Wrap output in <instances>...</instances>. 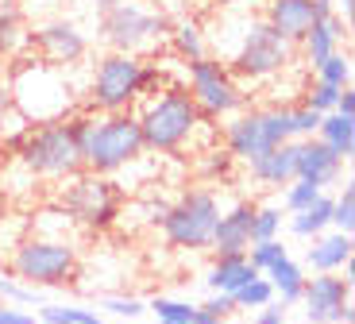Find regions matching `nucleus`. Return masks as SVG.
Masks as SVG:
<instances>
[{
  "label": "nucleus",
  "mask_w": 355,
  "mask_h": 324,
  "mask_svg": "<svg viewBox=\"0 0 355 324\" xmlns=\"http://www.w3.org/2000/svg\"><path fill=\"white\" fill-rule=\"evenodd\" d=\"M70 132L81 147V167L93 174L112 178L116 170L139 162L147 143H143V128L135 112H78L70 116Z\"/></svg>",
  "instance_id": "f257e3e1"
},
{
  "label": "nucleus",
  "mask_w": 355,
  "mask_h": 324,
  "mask_svg": "<svg viewBox=\"0 0 355 324\" xmlns=\"http://www.w3.org/2000/svg\"><path fill=\"white\" fill-rule=\"evenodd\" d=\"M143 105L135 112L143 128V143L147 151H159V155H178L193 143L197 128L205 123L201 108L193 105L186 85H162L159 93L139 96Z\"/></svg>",
  "instance_id": "f03ea898"
},
{
  "label": "nucleus",
  "mask_w": 355,
  "mask_h": 324,
  "mask_svg": "<svg viewBox=\"0 0 355 324\" xmlns=\"http://www.w3.org/2000/svg\"><path fill=\"white\" fill-rule=\"evenodd\" d=\"M19 167L31 178H51V182H66V178L81 174V147L70 132V120L58 123H31L16 147Z\"/></svg>",
  "instance_id": "7ed1b4c3"
},
{
  "label": "nucleus",
  "mask_w": 355,
  "mask_h": 324,
  "mask_svg": "<svg viewBox=\"0 0 355 324\" xmlns=\"http://www.w3.org/2000/svg\"><path fill=\"white\" fill-rule=\"evenodd\" d=\"M166 35H170V19L159 8L143 4V0H128V4L101 12V39H105L108 51L143 54L162 46Z\"/></svg>",
  "instance_id": "20e7f679"
},
{
  "label": "nucleus",
  "mask_w": 355,
  "mask_h": 324,
  "mask_svg": "<svg viewBox=\"0 0 355 324\" xmlns=\"http://www.w3.org/2000/svg\"><path fill=\"white\" fill-rule=\"evenodd\" d=\"M216 216H220V197L213 189H186L174 205H166L159 224L170 247L197 255L209 251V244H213Z\"/></svg>",
  "instance_id": "39448f33"
},
{
  "label": "nucleus",
  "mask_w": 355,
  "mask_h": 324,
  "mask_svg": "<svg viewBox=\"0 0 355 324\" xmlns=\"http://www.w3.org/2000/svg\"><path fill=\"white\" fill-rule=\"evenodd\" d=\"M290 105H270V108H251V112H232V120L224 123V151L236 162H251L255 155L290 143Z\"/></svg>",
  "instance_id": "423d86ee"
},
{
  "label": "nucleus",
  "mask_w": 355,
  "mask_h": 324,
  "mask_svg": "<svg viewBox=\"0 0 355 324\" xmlns=\"http://www.w3.org/2000/svg\"><path fill=\"white\" fill-rule=\"evenodd\" d=\"M12 274L27 286H66L78 278V247L70 239L27 236L12 247Z\"/></svg>",
  "instance_id": "0eeeda50"
},
{
  "label": "nucleus",
  "mask_w": 355,
  "mask_h": 324,
  "mask_svg": "<svg viewBox=\"0 0 355 324\" xmlns=\"http://www.w3.org/2000/svg\"><path fill=\"white\" fill-rule=\"evenodd\" d=\"M293 62V43H286L266 19H248L243 35L228 58V70L243 81H270L290 70Z\"/></svg>",
  "instance_id": "6e6552de"
},
{
  "label": "nucleus",
  "mask_w": 355,
  "mask_h": 324,
  "mask_svg": "<svg viewBox=\"0 0 355 324\" xmlns=\"http://www.w3.org/2000/svg\"><path fill=\"white\" fill-rule=\"evenodd\" d=\"M143 96V58L139 54L108 51L89 81V108L93 112H128Z\"/></svg>",
  "instance_id": "1a4fd4ad"
},
{
  "label": "nucleus",
  "mask_w": 355,
  "mask_h": 324,
  "mask_svg": "<svg viewBox=\"0 0 355 324\" xmlns=\"http://www.w3.org/2000/svg\"><path fill=\"white\" fill-rule=\"evenodd\" d=\"M186 89L193 96V105L201 108L205 120H216V116H232L243 108V89L240 78L228 70V62L220 58H193L186 62Z\"/></svg>",
  "instance_id": "9d476101"
},
{
  "label": "nucleus",
  "mask_w": 355,
  "mask_h": 324,
  "mask_svg": "<svg viewBox=\"0 0 355 324\" xmlns=\"http://www.w3.org/2000/svg\"><path fill=\"white\" fill-rule=\"evenodd\" d=\"M66 189L58 197L62 212L73 224H85V228H108L116 216H120V189H116L112 178L93 174V170H81V174L66 178Z\"/></svg>",
  "instance_id": "9b49d317"
},
{
  "label": "nucleus",
  "mask_w": 355,
  "mask_h": 324,
  "mask_svg": "<svg viewBox=\"0 0 355 324\" xmlns=\"http://www.w3.org/2000/svg\"><path fill=\"white\" fill-rule=\"evenodd\" d=\"M302 305L309 324H352V282L336 274H313L305 278Z\"/></svg>",
  "instance_id": "f8f14e48"
},
{
  "label": "nucleus",
  "mask_w": 355,
  "mask_h": 324,
  "mask_svg": "<svg viewBox=\"0 0 355 324\" xmlns=\"http://www.w3.org/2000/svg\"><path fill=\"white\" fill-rule=\"evenodd\" d=\"M27 39L35 43V51L43 54V62H51V66H73V62H81L89 51V39L81 35V27L73 24V19H51V24H43L39 31H31Z\"/></svg>",
  "instance_id": "ddd939ff"
},
{
  "label": "nucleus",
  "mask_w": 355,
  "mask_h": 324,
  "mask_svg": "<svg viewBox=\"0 0 355 324\" xmlns=\"http://www.w3.org/2000/svg\"><path fill=\"white\" fill-rule=\"evenodd\" d=\"M340 174H344V158L332 155L317 135L313 139H293V178H309V182H317L324 189Z\"/></svg>",
  "instance_id": "4468645a"
},
{
  "label": "nucleus",
  "mask_w": 355,
  "mask_h": 324,
  "mask_svg": "<svg viewBox=\"0 0 355 324\" xmlns=\"http://www.w3.org/2000/svg\"><path fill=\"white\" fill-rule=\"evenodd\" d=\"M251 216H255V205L251 201H236L232 209H220L213 228V255H243L251 247Z\"/></svg>",
  "instance_id": "2eb2a0df"
},
{
  "label": "nucleus",
  "mask_w": 355,
  "mask_h": 324,
  "mask_svg": "<svg viewBox=\"0 0 355 324\" xmlns=\"http://www.w3.org/2000/svg\"><path fill=\"white\" fill-rule=\"evenodd\" d=\"M263 19L286 43H302L305 31L317 24V8H313V0H266Z\"/></svg>",
  "instance_id": "dca6fc26"
},
{
  "label": "nucleus",
  "mask_w": 355,
  "mask_h": 324,
  "mask_svg": "<svg viewBox=\"0 0 355 324\" xmlns=\"http://www.w3.org/2000/svg\"><path fill=\"white\" fill-rule=\"evenodd\" d=\"M347 259H355V239L347 232H336V228L313 236V247L305 251V266L313 274H336Z\"/></svg>",
  "instance_id": "f3484780"
},
{
  "label": "nucleus",
  "mask_w": 355,
  "mask_h": 324,
  "mask_svg": "<svg viewBox=\"0 0 355 324\" xmlns=\"http://www.w3.org/2000/svg\"><path fill=\"white\" fill-rule=\"evenodd\" d=\"M248 174H251V182L266 185V189H286L293 182V139L255 155L248 162Z\"/></svg>",
  "instance_id": "a211bd4d"
},
{
  "label": "nucleus",
  "mask_w": 355,
  "mask_h": 324,
  "mask_svg": "<svg viewBox=\"0 0 355 324\" xmlns=\"http://www.w3.org/2000/svg\"><path fill=\"white\" fill-rule=\"evenodd\" d=\"M344 39H347V24H344V19H340V16H324V19H317V24L305 31V39L297 46H302L305 62H309V70H317L329 54L340 51V43H344Z\"/></svg>",
  "instance_id": "6ab92c4d"
},
{
  "label": "nucleus",
  "mask_w": 355,
  "mask_h": 324,
  "mask_svg": "<svg viewBox=\"0 0 355 324\" xmlns=\"http://www.w3.org/2000/svg\"><path fill=\"white\" fill-rule=\"evenodd\" d=\"M251 278H259V271L248 263V251L243 255H213V266L205 271V286L213 289V293H236Z\"/></svg>",
  "instance_id": "aec40b11"
},
{
  "label": "nucleus",
  "mask_w": 355,
  "mask_h": 324,
  "mask_svg": "<svg viewBox=\"0 0 355 324\" xmlns=\"http://www.w3.org/2000/svg\"><path fill=\"white\" fill-rule=\"evenodd\" d=\"M317 139L324 143L332 155H340L347 162V158L355 155V116L324 112L320 116V128H317Z\"/></svg>",
  "instance_id": "412c9836"
},
{
  "label": "nucleus",
  "mask_w": 355,
  "mask_h": 324,
  "mask_svg": "<svg viewBox=\"0 0 355 324\" xmlns=\"http://www.w3.org/2000/svg\"><path fill=\"white\" fill-rule=\"evenodd\" d=\"M266 282H270V289H275V298L282 301V305H297L302 301V289H305V266L293 263L290 255L286 259H278L270 271H263Z\"/></svg>",
  "instance_id": "4be33fe9"
},
{
  "label": "nucleus",
  "mask_w": 355,
  "mask_h": 324,
  "mask_svg": "<svg viewBox=\"0 0 355 324\" xmlns=\"http://www.w3.org/2000/svg\"><path fill=\"white\" fill-rule=\"evenodd\" d=\"M332 228V193H320L313 205H305V209L290 212V232L302 239H313L320 236V232Z\"/></svg>",
  "instance_id": "5701e85b"
},
{
  "label": "nucleus",
  "mask_w": 355,
  "mask_h": 324,
  "mask_svg": "<svg viewBox=\"0 0 355 324\" xmlns=\"http://www.w3.org/2000/svg\"><path fill=\"white\" fill-rule=\"evenodd\" d=\"M170 46L182 54V62H193V58H205V31L197 19H178L170 24Z\"/></svg>",
  "instance_id": "b1692460"
},
{
  "label": "nucleus",
  "mask_w": 355,
  "mask_h": 324,
  "mask_svg": "<svg viewBox=\"0 0 355 324\" xmlns=\"http://www.w3.org/2000/svg\"><path fill=\"white\" fill-rule=\"evenodd\" d=\"M39 324H108L97 309L81 305H43L39 309Z\"/></svg>",
  "instance_id": "393cba45"
},
{
  "label": "nucleus",
  "mask_w": 355,
  "mask_h": 324,
  "mask_svg": "<svg viewBox=\"0 0 355 324\" xmlns=\"http://www.w3.org/2000/svg\"><path fill=\"white\" fill-rule=\"evenodd\" d=\"M278 232H282V209H278V205H255V216H251V244L278 239Z\"/></svg>",
  "instance_id": "a878e982"
},
{
  "label": "nucleus",
  "mask_w": 355,
  "mask_h": 324,
  "mask_svg": "<svg viewBox=\"0 0 355 324\" xmlns=\"http://www.w3.org/2000/svg\"><path fill=\"white\" fill-rule=\"evenodd\" d=\"M232 301H236V309H263L275 301V289H270V282H266V274H259V278H251L248 286H240L236 293H232Z\"/></svg>",
  "instance_id": "bb28decb"
},
{
  "label": "nucleus",
  "mask_w": 355,
  "mask_h": 324,
  "mask_svg": "<svg viewBox=\"0 0 355 324\" xmlns=\"http://www.w3.org/2000/svg\"><path fill=\"white\" fill-rule=\"evenodd\" d=\"M313 74H317V81H324V85L344 89V85H352V58H347L344 51H336V54H329V58L320 62Z\"/></svg>",
  "instance_id": "cd10ccee"
},
{
  "label": "nucleus",
  "mask_w": 355,
  "mask_h": 324,
  "mask_svg": "<svg viewBox=\"0 0 355 324\" xmlns=\"http://www.w3.org/2000/svg\"><path fill=\"white\" fill-rule=\"evenodd\" d=\"M151 309L155 316H159V324H189L197 313V305H189V301H178V298H151Z\"/></svg>",
  "instance_id": "c85d7f7f"
},
{
  "label": "nucleus",
  "mask_w": 355,
  "mask_h": 324,
  "mask_svg": "<svg viewBox=\"0 0 355 324\" xmlns=\"http://www.w3.org/2000/svg\"><path fill=\"white\" fill-rule=\"evenodd\" d=\"M320 185L317 182H309V178H293L290 185L282 189V205H286V212H297V209H305V205H313L320 197Z\"/></svg>",
  "instance_id": "c756f323"
},
{
  "label": "nucleus",
  "mask_w": 355,
  "mask_h": 324,
  "mask_svg": "<svg viewBox=\"0 0 355 324\" xmlns=\"http://www.w3.org/2000/svg\"><path fill=\"white\" fill-rule=\"evenodd\" d=\"M27 43V31L19 24V12H0V58L16 54Z\"/></svg>",
  "instance_id": "7c9ffc66"
},
{
  "label": "nucleus",
  "mask_w": 355,
  "mask_h": 324,
  "mask_svg": "<svg viewBox=\"0 0 355 324\" xmlns=\"http://www.w3.org/2000/svg\"><path fill=\"white\" fill-rule=\"evenodd\" d=\"M332 228L347 232V236L355 232V189H352V182L332 197Z\"/></svg>",
  "instance_id": "2f4dec72"
},
{
  "label": "nucleus",
  "mask_w": 355,
  "mask_h": 324,
  "mask_svg": "<svg viewBox=\"0 0 355 324\" xmlns=\"http://www.w3.org/2000/svg\"><path fill=\"white\" fill-rule=\"evenodd\" d=\"M286 255H290V247H286L282 239H263V244H251L248 247V263L263 274V271H270L278 259H286Z\"/></svg>",
  "instance_id": "473e14b6"
},
{
  "label": "nucleus",
  "mask_w": 355,
  "mask_h": 324,
  "mask_svg": "<svg viewBox=\"0 0 355 324\" xmlns=\"http://www.w3.org/2000/svg\"><path fill=\"white\" fill-rule=\"evenodd\" d=\"M336 96H340V89L336 85H324V81H313L309 89H305V101L302 105L305 108H313V112H336Z\"/></svg>",
  "instance_id": "72a5a7b5"
},
{
  "label": "nucleus",
  "mask_w": 355,
  "mask_h": 324,
  "mask_svg": "<svg viewBox=\"0 0 355 324\" xmlns=\"http://www.w3.org/2000/svg\"><path fill=\"white\" fill-rule=\"evenodd\" d=\"M0 298H4V305H35L39 289L19 282V278H4V274H0Z\"/></svg>",
  "instance_id": "f704fd0d"
},
{
  "label": "nucleus",
  "mask_w": 355,
  "mask_h": 324,
  "mask_svg": "<svg viewBox=\"0 0 355 324\" xmlns=\"http://www.w3.org/2000/svg\"><path fill=\"white\" fill-rule=\"evenodd\" d=\"M290 128H293V139H313L320 128V112L305 105H290Z\"/></svg>",
  "instance_id": "c9c22d12"
},
{
  "label": "nucleus",
  "mask_w": 355,
  "mask_h": 324,
  "mask_svg": "<svg viewBox=\"0 0 355 324\" xmlns=\"http://www.w3.org/2000/svg\"><path fill=\"white\" fill-rule=\"evenodd\" d=\"M101 309L112 313V316H128V321H135V316L147 313V305H143L139 298H105V301H101Z\"/></svg>",
  "instance_id": "e433bc0d"
},
{
  "label": "nucleus",
  "mask_w": 355,
  "mask_h": 324,
  "mask_svg": "<svg viewBox=\"0 0 355 324\" xmlns=\"http://www.w3.org/2000/svg\"><path fill=\"white\" fill-rule=\"evenodd\" d=\"M205 155H209V158L201 162V170H205V174H213V178H228L232 162H236V158H232L228 151L220 147V151H205Z\"/></svg>",
  "instance_id": "4c0bfd02"
},
{
  "label": "nucleus",
  "mask_w": 355,
  "mask_h": 324,
  "mask_svg": "<svg viewBox=\"0 0 355 324\" xmlns=\"http://www.w3.org/2000/svg\"><path fill=\"white\" fill-rule=\"evenodd\" d=\"M205 313H213V316H220V321H228L232 313H240V309H236V301H232V293H213V298L205 301Z\"/></svg>",
  "instance_id": "58836bf2"
},
{
  "label": "nucleus",
  "mask_w": 355,
  "mask_h": 324,
  "mask_svg": "<svg viewBox=\"0 0 355 324\" xmlns=\"http://www.w3.org/2000/svg\"><path fill=\"white\" fill-rule=\"evenodd\" d=\"M0 324H39L24 305H0Z\"/></svg>",
  "instance_id": "ea45409f"
},
{
  "label": "nucleus",
  "mask_w": 355,
  "mask_h": 324,
  "mask_svg": "<svg viewBox=\"0 0 355 324\" xmlns=\"http://www.w3.org/2000/svg\"><path fill=\"white\" fill-rule=\"evenodd\" d=\"M16 112L12 108V93H8V81H0V143H4V135H8V116Z\"/></svg>",
  "instance_id": "a19ab883"
},
{
  "label": "nucleus",
  "mask_w": 355,
  "mask_h": 324,
  "mask_svg": "<svg viewBox=\"0 0 355 324\" xmlns=\"http://www.w3.org/2000/svg\"><path fill=\"white\" fill-rule=\"evenodd\" d=\"M251 324H286V305H263V309H255V321Z\"/></svg>",
  "instance_id": "79ce46f5"
},
{
  "label": "nucleus",
  "mask_w": 355,
  "mask_h": 324,
  "mask_svg": "<svg viewBox=\"0 0 355 324\" xmlns=\"http://www.w3.org/2000/svg\"><path fill=\"white\" fill-rule=\"evenodd\" d=\"M336 112H340V116H355V93H352V85L340 89V96H336Z\"/></svg>",
  "instance_id": "37998d69"
},
{
  "label": "nucleus",
  "mask_w": 355,
  "mask_h": 324,
  "mask_svg": "<svg viewBox=\"0 0 355 324\" xmlns=\"http://www.w3.org/2000/svg\"><path fill=\"white\" fill-rule=\"evenodd\" d=\"M332 4H336V16L344 19L347 27H352V16H355V0H332Z\"/></svg>",
  "instance_id": "c03bdc74"
},
{
  "label": "nucleus",
  "mask_w": 355,
  "mask_h": 324,
  "mask_svg": "<svg viewBox=\"0 0 355 324\" xmlns=\"http://www.w3.org/2000/svg\"><path fill=\"white\" fill-rule=\"evenodd\" d=\"M189 324H228V321H220V316H213V313H205L201 305H197V313H193V321Z\"/></svg>",
  "instance_id": "a18cd8bd"
},
{
  "label": "nucleus",
  "mask_w": 355,
  "mask_h": 324,
  "mask_svg": "<svg viewBox=\"0 0 355 324\" xmlns=\"http://www.w3.org/2000/svg\"><path fill=\"white\" fill-rule=\"evenodd\" d=\"M313 8H317V19L336 16V4H332V0H313Z\"/></svg>",
  "instance_id": "49530a36"
},
{
  "label": "nucleus",
  "mask_w": 355,
  "mask_h": 324,
  "mask_svg": "<svg viewBox=\"0 0 355 324\" xmlns=\"http://www.w3.org/2000/svg\"><path fill=\"white\" fill-rule=\"evenodd\" d=\"M89 4L97 12H108V8H116V4H128V0H89Z\"/></svg>",
  "instance_id": "de8ad7c7"
},
{
  "label": "nucleus",
  "mask_w": 355,
  "mask_h": 324,
  "mask_svg": "<svg viewBox=\"0 0 355 324\" xmlns=\"http://www.w3.org/2000/svg\"><path fill=\"white\" fill-rule=\"evenodd\" d=\"M220 4H243V0H220Z\"/></svg>",
  "instance_id": "09e8293b"
}]
</instances>
